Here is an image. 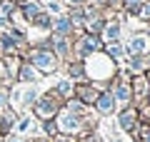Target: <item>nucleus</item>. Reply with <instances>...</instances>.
I'll list each match as a JSON object with an SVG mask.
<instances>
[{"instance_id":"nucleus-12","label":"nucleus","mask_w":150,"mask_h":142,"mask_svg":"<svg viewBox=\"0 0 150 142\" xmlns=\"http://www.w3.org/2000/svg\"><path fill=\"white\" fill-rule=\"evenodd\" d=\"M93 110L98 112V117H103V120H105V117H112L115 112H118V102H115V97H112V95L103 87V92H100V97L95 100Z\"/></svg>"},{"instance_id":"nucleus-11","label":"nucleus","mask_w":150,"mask_h":142,"mask_svg":"<svg viewBox=\"0 0 150 142\" xmlns=\"http://www.w3.org/2000/svg\"><path fill=\"white\" fill-rule=\"evenodd\" d=\"M130 90H133V105H143L148 102V92H150V80L148 75H133L130 77Z\"/></svg>"},{"instance_id":"nucleus-40","label":"nucleus","mask_w":150,"mask_h":142,"mask_svg":"<svg viewBox=\"0 0 150 142\" xmlns=\"http://www.w3.org/2000/svg\"><path fill=\"white\" fill-rule=\"evenodd\" d=\"M148 102H150V92H148Z\"/></svg>"},{"instance_id":"nucleus-37","label":"nucleus","mask_w":150,"mask_h":142,"mask_svg":"<svg viewBox=\"0 0 150 142\" xmlns=\"http://www.w3.org/2000/svg\"><path fill=\"white\" fill-rule=\"evenodd\" d=\"M140 142H150V125H145V130H143V137H140Z\"/></svg>"},{"instance_id":"nucleus-35","label":"nucleus","mask_w":150,"mask_h":142,"mask_svg":"<svg viewBox=\"0 0 150 142\" xmlns=\"http://www.w3.org/2000/svg\"><path fill=\"white\" fill-rule=\"evenodd\" d=\"M13 22H10V18L8 15H3V13H0V30H8V27H10Z\"/></svg>"},{"instance_id":"nucleus-42","label":"nucleus","mask_w":150,"mask_h":142,"mask_svg":"<svg viewBox=\"0 0 150 142\" xmlns=\"http://www.w3.org/2000/svg\"><path fill=\"white\" fill-rule=\"evenodd\" d=\"M0 5H3V0H0Z\"/></svg>"},{"instance_id":"nucleus-28","label":"nucleus","mask_w":150,"mask_h":142,"mask_svg":"<svg viewBox=\"0 0 150 142\" xmlns=\"http://www.w3.org/2000/svg\"><path fill=\"white\" fill-rule=\"evenodd\" d=\"M0 142H35L33 137H25V135H18V132H8V135L0 137Z\"/></svg>"},{"instance_id":"nucleus-29","label":"nucleus","mask_w":150,"mask_h":142,"mask_svg":"<svg viewBox=\"0 0 150 142\" xmlns=\"http://www.w3.org/2000/svg\"><path fill=\"white\" fill-rule=\"evenodd\" d=\"M10 87L13 85H0V110L10 107Z\"/></svg>"},{"instance_id":"nucleus-17","label":"nucleus","mask_w":150,"mask_h":142,"mask_svg":"<svg viewBox=\"0 0 150 142\" xmlns=\"http://www.w3.org/2000/svg\"><path fill=\"white\" fill-rule=\"evenodd\" d=\"M103 50H105V53L110 55L118 65H123L125 60H128V50H125V42H123V40H110V42H105Z\"/></svg>"},{"instance_id":"nucleus-24","label":"nucleus","mask_w":150,"mask_h":142,"mask_svg":"<svg viewBox=\"0 0 150 142\" xmlns=\"http://www.w3.org/2000/svg\"><path fill=\"white\" fill-rule=\"evenodd\" d=\"M63 110L73 112V115H85V112L90 110V107H88V105H83V102H80V100H78V97L73 95V97H68V100L63 102Z\"/></svg>"},{"instance_id":"nucleus-36","label":"nucleus","mask_w":150,"mask_h":142,"mask_svg":"<svg viewBox=\"0 0 150 142\" xmlns=\"http://www.w3.org/2000/svg\"><path fill=\"white\" fill-rule=\"evenodd\" d=\"M90 5H95L98 10H103V8H108V0H88Z\"/></svg>"},{"instance_id":"nucleus-23","label":"nucleus","mask_w":150,"mask_h":142,"mask_svg":"<svg viewBox=\"0 0 150 142\" xmlns=\"http://www.w3.org/2000/svg\"><path fill=\"white\" fill-rule=\"evenodd\" d=\"M65 13H68V18H70V22H73V27L78 32L85 27V22H88V15H85V10H83V5L80 8H65Z\"/></svg>"},{"instance_id":"nucleus-19","label":"nucleus","mask_w":150,"mask_h":142,"mask_svg":"<svg viewBox=\"0 0 150 142\" xmlns=\"http://www.w3.org/2000/svg\"><path fill=\"white\" fill-rule=\"evenodd\" d=\"M63 70H65V77L73 80V82H83V80H85L83 60H68V63H63Z\"/></svg>"},{"instance_id":"nucleus-21","label":"nucleus","mask_w":150,"mask_h":142,"mask_svg":"<svg viewBox=\"0 0 150 142\" xmlns=\"http://www.w3.org/2000/svg\"><path fill=\"white\" fill-rule=\"evenodd\" d=\"M15 122H18V112L13 110V107H3V110H0V132H3V135L13 132Z\"/></svg>"},{"instance_id":"nucleus-39","label":"nucleus","mask_w":150,"mask_h":142,"mask_svg":"<svg viewBox=\"0 0 150 142\" xmlns=\"http://www.w3.org/2000/svg\"><path fill=\"white\" fill-rule=\"evenodd\" d=\"M3 55H5V53H3V40H0V58H3Z\"/></svg>"},{"instance_id":"nucleus-15","label":"nucleus","mask_w":150,"mask_h":142,"mask_svg":"<svg viewBox=\"0 0 150 142\" xmlns=\"http://www.w3.org/2000/svg\"><path fill=\"white\" fill-rule=\"evenodd\" d=\"M15 82H23V85H38V82H43V75L38 72V70L33 67L30 63H25V60H23L20 70H18V77H15Z\"/></svg>"},{"instance_id":"nucleus-41","label":"nucleus","mask_w":150,"mask_h":142,"mask_svg":"<svg viewBox=\"0 0 150 142\" xmlns=\"http://www.w3.org/2000/svg\"><path fill=\"white\" fill-rule=\"evenodd\" d=\"M43 3H50V0H43Z\"/></svg>"},{"instance_id":"nucleus-30","label":"nucleus","mask_w":150,"mask_h":142,"mask_svg":"<svg viewBox=\"0 0 150 142\" xmlns=\"http://www.w3.org/2000/svg\"><path fill=\"white\" fill-rule=\"evenodd\" d=\"M45 10L55 18V15H60V13H65V5L60 3V0H50V3H45Z\"/></svg>"},{"instance_id":"nucleus-38","label":"nucleus","mask_w":150,"mask_h":142,"mask_svg":"<svg viewBox=\"0 0 150 142\" xmlns=\"http://www.w3.org/2000/svg\"><path fill=\"white\" fill-rule=\"evenodd\" d=\"M33 140H35V142H53L50 137H43V135H40V137H33Z\"/></svg>"},{"instance_id":"nucleus-4","label":"nucleus","mask_w":150,"mask_h":142,"mask_svg":"<svg viewBox=\"0 0 150 142\" xmlns=\"http://www.w3.org/2000/svg\"><path fill=\"white\" fill-rule=\"evenodd\" d=\"M63 110V100L55 97L50 90H43L40 97L35 100V105L30 107V115L35 117L38 122H45V120H55V115Z\"/></svg>"},{"instance_id":"nucleus-2","label":"nucleus","mask_w":150,"mask_h":142,"mask_svg":"<svg viewBox=\"0 0 150 142\" xmlns=\"http://www.w3.org/2000/svg\"><path fill=\"white\" fill-rule=\"evenodd\" d=\"M20 58L25 60V63H30L43 77H53V75H58L60 67H63V63L58 60V55H55L53 50H43V47H35V45H28L20 53Z\"/></svg>"},{"instance_id":"nucleus-22","label":"nucleus","mask_w":150,"mask_h":142,"mask_svg":"<svg viewBox=\"0 0 150 142\" xmlns=\"http://www.w3.org/2000/svg\"><path fill=\"white\" fill-rule=\"evenodd\" d=\"M3 65H5V72H8V77L15 82V77H18V70H20V65H23V58H20V53H15V55H3Z\"/></svg>"},{"instance_id":"nucleus-10","label":"nucleus","mask_w":150,"mask_h":142,"mask_svg":"<svg viewBox=\"0 0 150 142\" xmlns=\"http://www.w3.org/2000/svg\"><path fill=\"white\" fill-rule=\"evenodd\" d=\"M50 42H53V53L58 55L60 63L73 60V37H65V35H58V32H50Z\"/></svg>"},{"instance_id":"nucleus-6","label":"nucleus","mask_w":150,"mask_h":142,"mask_svg":"<svg viewBox=\"0 0 150 142\" xmlns=\"http://www.w3.org/2000/svg\"><path fill=\"white\" fill-rule=\"evenodd\" d=\"M55 125H58V132H63V135H73V137H80L85 135L88 125H85V115H73V112L68 110H60L58 115H55Z\"/></svg>"},{"instance_id":"nucleus-7","label":"nucleus","mask_w":150,"mask_h":142,"mask_svg":"<svg viewBox=\"0 0 150 142\" xmlns=\"http://www.w3.org/2000/svg\"><path fill=\"white\" fill-rule=\"evenodd\" d=\"M105 90L112 95V97H115L118 110H120V107L133 105V90H130V80H125V77H120V75H115L110 82H105Z\"/></svg>"},{"instance_id":"nucleus-1","label":"nucleus","mask_w":150,"mask_h":142,"mask_svg":"<svg viewBox=\"0 0 150 142\" xmlns=\"http://www.w3.org/2000/svg\"><path fill=\"white\" fill-rule=\"evenodd\" d=\"M83 67H85V80L98 82V85L105 87V82H110V80L115 77V72H118L120 65L115 63L105 50H98V53H93L90 58L83 60Z\"/></svg>"},{"instance_id":"nucleus-33","label":"nucleus","mask_w":150,"mask_h":142,"mask_svg":"<svg viewBox=\"0 0 150 142\" xmlns=\"http://www.w3.org/2000/svg\"><path fill=\"white\" fill-rule=\"evenodd\" d=\"M0 85H13V80L8 77V72H5V65H3V58H0Z\"/></svg>"},{"instance_id":"nucleus-25","label":"nucleus","mask_w":150,"mask_h":142,"mask_svg":"<svg viewBox=\"0 0 150 142\" xmlns=\"http://www.w3.org/2000/svg\"><path fill=\"white\" fill-rule=\"evenodd\" d=\"M103 27H105V18H103V15H98V18H90V20L85 22V27H83V30H85V32H90V35H100V32H103Z\"/></svg>"},{"instance_id":"nucleus-14","label":"nucleus","mask_w":150,"mask_h":142,"mask_svg":"<svg viewBox=\"0 0 150 142\" xmlns=\"http://www.w3.org/2000/svg\"><path fill=\"white\" fill-rule=\"evenodd\" d=\"M125 30H128V25H125V22H120L118 18H112V20H105V27H103L100 37H103V42L123 40V37H125Z\"/></svg>"},{"instance_id":"nucleus-26","label":"nucleus","mask_w":150,"mask_h":142,"mask_svg":"<svg viewBox=\"0 0 150 142\" xmlns=\"http://www.w3.org/2000/svg\"><path fill=\"white\" fill-rule=\"evenodd\" d=\"M135 20H140L143 25H148L150 22V0H143L138 8V13H135Z\"/></svg>"},{"instance_id":"nucleus-3","label":"nucleus","mask_w":150,"mask_h":142,"mask_svg":"<svg viewBox=\"0 0 150 142\" xmlns=\"http://www.w3.org/2000/svg\"><path fill=\"white\" fill-rule=\"evenodd\" d=\"M43 87L40 85H23V82H13L10 87V107L20 115V112H30V107L35 105V100L40 97Z\"/></svg>"},{"instance_id":"nucleus-32","label":"nucleus","mask_w":150,"mask_h":142,"mask_svg":"<svg viewBox=\"0 0 150 142\" xmlns=\"http://www.w3.org/2000/svg\"><path fill=\"white\" fill-rule=\"evenodd\" d=\"M15 0H3V5H0V13H3V15H10L13 10H15Z\"/></svg>"},{"instance_id":"nucleus-20","label":"nucleus","mask_w":150,"mask_h":142,"mask_svg":"<svg viewBox=\"0 0 150 142\" xmlns=\"http://www.w3.org/2000/svg\"><path fill=\"white\" fill-rule=\"evenodd\" d=\"M18 10H20L23 15H25V20L30 22L38 13L45 10V3H43V0H20V3H18Z\"/></svg>"},{"instance_id":"nucleus-31","label":"nucleus","mask_w":150,"mask_h":142,"mask_svg":"<svg viewBox=\"0 0 150 142\" xmlns=\"http://www.w3.org/2000/svg\"><path fill=\"white\" fill-rule=\"evenodd\" d=\"M78 142H103V137L98 135V130H93V132H85V135H80V137H78Z\"/></svg>"},{"instance_id":"nucleus-13","label":"nucleus","mask_w":150,"mask_h":142,"mask_svg":"<svg viewBox=\"0 0 150 142\" xmlns=\"http://www.w3.org/2000/svg\"><path fill=\"white\" fill-rule=\"evenodd\" d=\"M115 117H118V130L128 135V132L133 130L135 125H138V107H135V105L120 107V110L115 112Z\"/></svg>"},{"instance_id":"nucleus-27","label":"nucleus","mask_w":150,"mask_h":142,"mask_svg":"<svg viewBox=\"0 0 150 142\" xmlns=\"http://www.w3.org/2000/svg\"><path fill=\"white\" fill-rule=\"evenodd\" d=\"M40 135L53 140V137L58 135V125H55V120H45V122H40Z\"/></svg>"},{"instance_id":"nucleus-8","label":"nucleus","mask_w":150,"mask_h":142,"mask_svg":"<svg viewBox=\"0 0 150 142\" xmlns=\"http://www.w3.org/2000/svg\"><path fill=\"white\" fill-rule=\"evenodd\" d=\"M100 92H103V85H98V82H90V80L75 82V97H78L83 105H88V107L95 105V100L100 97Z\"/></svg>"},{"instance_id":"nucleus-9","label":"nucleus","mask_w":150,"mask_h":142,"mask_svg":"<svg viewBox=\"0 0 150 142\" xmlns=\"http://www.w3.org/2000/svg\"><path fill=\"white\" fill-rule=\"evenodd\" d=\"M125 50L128 55H148L150 53V37L145 30H135L130 32V37L125 40Z\"/></svg>"},{"instance_id":"nucleus-5","label":"nucleus","mask_w":150,"mask_h":142,"mask_svg":"<svg viewBox=\"0 0 150 142\" xmlns=\"http://www.w3.org/2000/svg\"><path fill=\"white\" fill-rule=\"evenodd\" d=\"M103 37L100 35H90V32L80 30V32H75L73 37V60H85L90 58L93 53H98V50H103Z\"/></svg>"},{"instance_id":"nucleus-34","label":"nucleus","mask_w":150,"mask_h":142,"mask_svg":"<svg viewBox=\"0 0 150 142\" xmlns=\"http://www.w3.org/2000/svg\"><path fill=\"white\" fill-rule=\"evenodd\" d=\"M65 8H80V5H85L88 0H60Z\"/></svg>"},{"instance_id":"nucleus-18","label":"nucleus","mask_w":150,"mask_h":142,"mask_svg":"<svg viewBox=\"0 0 150 142\" xmlns=\"http://www.w3.org/2000/svg\"><path fill=\"white\" fill-rule=\"evenodd\" d=\"M48 90L55 95V97H60V100L65 102L68 97H73V95H75V82H73V80H68V77H60L58 82H55L53 87H48Z\"/></svg>"},{"instance_id":"nucleus-16","label":"nucleus","mask_w":150,"mask_h":142,"mask_svg":"<svg viewBox=\"0 0 150 142\" xmlns=\"http://www.w3.org/2000/svg\"><path fill=\"white\" fill-rule=\"evenodd\" d=\"M50 32H58V35H65V37H75V32H78V30L73 27L68 13H60V15L53 18V30H50Z\"/></svg>"}]
</instances>
